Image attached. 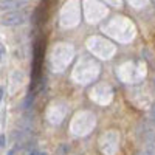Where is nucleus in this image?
Returning a JSON list of instances; mask_svg holds the SVG:
<instances>
[{
  "instance_id": "obj_12",
  "label": "nucleus",
  "mask_w": 155,
  "mask_h": 155,
  "mask_svg": "<svg viewBox=\"0 0 155 155\" xmlns=\"http://www.w3.org/2000/svg\"><path fill=\"white\" fill-rule=\"evenodd\" d=\"M30 155H44V153H41V152H36V150H33V152H30Z\"/></svg>"
},
{
  "instance_id": "obj_11",
  "label": "nucleus",
  "mask_w": 155,
  "mask_h": 155,
  "mask_svg": "<svg viewBox=\"0 0 155 155\" xmlns=\"http://www.w3.org/2000/svg\"><path fill=\"white\" fill-rule=\"evenodd\" d=\"M3 146H5V137L0 135V147H3Z\"/></svg>"
},
{
  "instance_id": "obj_14",
  "label": "nucleus",
  "mask_w": 155,
  "mask_h": 155,
  "mask_svg": "<svg viewBox=\"0 0 155 155\" xmlns=\"http://www.w3.org/2000/svg\"><path fill=\"white\" fill-rule=\"evenodd\" d=\"M153 87H155V78H153Z\"/></svg>"
},
{
  "instance_id": "obj_7",
  "label": "nucleus",
  "mask_w": 155,
  "mask_h": 155,
  "mask_svg": "<svg viewBox=\"0 0 155 155\" xmlns=\"http://www.w3.org/2000/svg\"><path fill=\"white\" fill-rule=\"evenodd\" d=\"M27 17H28V14H27V11H11V12H8L6 16H3V19H2V25H6V27H17V25H22V23H25L27 22Z\"/></svg>"
},
{
  "instance_id": "obj_13",
  "label": "nucleus",
  "mask_w": 155,
  "mask_h": 155,
  "mask_svg": "<svg viewBox=\"0 0 155 155\" xmlns=\"http://www.w3.org/2000/svg\"><path fill=\"white\" fill-rule=\"evenodd\" d=\"M0 98H2V88H0Z\"/></svg>"
},
{
  "instance_id": "obj_10",
  "label": "nucleus",
  "mask_w": 155,
  "mask_h": 155,
  "mask_svg": "<svg viewBox=\"0 0 155 155\" xmlns=\"http://www.w3.org/2000/svg\"><path fill=\"white\" fill-rule=\"evenodd\" d=\"M150 116H152V123H153V126H155V106H153L152 110H150Z\"/></svg>"
},
{
  "instance_id": "obj_8",
  "label": "nucleus",
  "mask_w": 155,
  "mask_h": 155,
  "mask_svg": "<svg viewBox=\"0 0 155 155\" xmlns=\"http://www.w3.org/2000/svg\"><path fill=\"white\" fill-rule=\"evenodd\" d=\"M141 74H144V68H132V70L126 67L120 68V78L124 82H135L141 78Z\"/></svg>"
},
{
  "instance_id": "obj_1",
  "label": "nucleus",
  "mask_w": 155,
  "mask_h": 155,
  "mask_svg": "<svg viewBox=\"0 0 155 155\" xmlns=\"http://www.w3.org/2000/svg\"><path fill=\"white\" fill-rule=\"evenodd\" d=\"M98 74H99V65L93 61L79 62L73 71V78L76 79V82H81V84H87L90 81L96 79Z\"/></svg>"
},
{
  "instance_id": "obj_15",
  "label": "nucleus",
  "mask_w": 155,
  "mask_h": 155,
  "mask_svg": "<svg viewBox=\"0 0 155 155\" xmlns=\"http://www.w3.org/2000/svg\"><path fill=\"white\" fill-rule=\"evenodd\" d=\"M140 155H144V153H140Z\"/></svg>"
},
{
  "instance_id": "obj_4",
  "label": "nucleus",
  "mask_w": 155,
  "mask_h": 155,
  "mask_svg": "<svg viewBox=\"0 0 155 155\" xmlns=\"http://www.w3.org/2000/svg\"><path fill=\"white\" fill-rule=\"evenodd\" d=\"M118 141H120V135L110 130L107 134H102V137L99 140V147L106 155H113L118 150Z\"/></svg>"
},
{
  "instance_id": "obj_3",
  "label": "nucleus",
  "mask_w": 155,
  "mask_h": 155,
  "mask_svg": "<svg viewBox=\"0 0 155 155\" xmlns=\"http://www.w3.org/2000/svg\"><path fill=\"white\" fill-rule=\"evenodd\" d=\"M73 56V50L71 48H65V47H61L58 50H54L53 53V70L54 71H64L65 67L68 65V62L71 61Z\"/></svg>"
},
{
  "instance_id": "obj_2",
  "label": "nucleus",
  "mask_w": 155,
  "mask_h": 155,
  "mask_svg": "<svg viewBox=\"0 0 155 155\" xmlns=\"http://www.w3.org/2000/svg\"><path fill=\"white\" fill-rule=\"evenodd\" d=\"M95 127V115L90 112H79L71 121V132L76 137L87 135Z\"/></svg>"
},
{
  "instance_id": "obj_9",
  "label": "nucleus",
  "mask_w": 155,
  "mask_h": 155,
  "mask_svg": "<svg viewBox=\"0 0 155 155\" xmlns=\"http://www.w3.org/2000/svg\"><path fill=\"white\" fill-rule=\"evenodd\" d=\"M30 0H0V9L2 11H17L23 8Z\"/></svg>"
},
{
  "instance_id": "obj_5",
  "label": "nucleus",
  "mask_w": 155,
  "mask_h": 155,
  "mask_svg": "<svg viewBox=\"0 0 155 155\" xmlns=\"http://www.w3.org/2000/svg\"><path fill=\"white\" fill-rule=\"evenodd\" d=\"M65 113H67L65 102H53V104L50 106L48 112H47V116H48L50 123L59 124V123H62L64 118H65Z\"/></svg>"
},
{
  "instance_id": "obj_6",
  "label": "nucleus",
  "mask_w": 155,
  "mask_h": 155,
  "mask_svg": "<svg viewBox=\"0 0 155 155\" xmlns=\"http://www.w3.org/2000/svg\"><path fill=\"white\" fill-rule=\"evenodd\" d=\"M92 99L93 101H96V102H99V104H107V102H110V99H112V88H110V85H107V84H101V85H96L93 90H92Z\"/></svg>"
}]
</instances>
